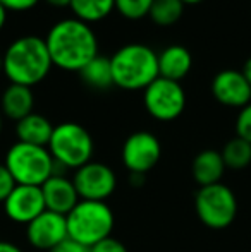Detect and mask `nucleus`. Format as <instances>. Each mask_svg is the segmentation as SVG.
Wrapping results in <instances>:
<instances>
[{"instance_id":"nucleus-1","label":"nucleus","mask_w":251,"mask_h":252,"mask_svg":"<svg viewBox=\"0 0 251 252\" xmlns=\"http://www.w3.org/2000/svg\"><path fill=\"white\" fill-rule=\"evenodd\" d=\"M52 63L67 72H79L98 55V38L93 28L76 17L52 24L45 36Z\"/></svg>"},{"instance_id":"nucleus-2","label":"nucleus","mask_w":251,"mask_h":252,"mask_svg":"<svg viewBox=\"0 0 251 252\" xmlns=\"http://www.w3.org/2000/svg\"><path fill=\"white\" fill-rule=\"evenodd\" d=\"M54 67L45 38L36 34L19 36L3 52V74L10 84L33 88L48 76Z\"/></svg>"},{"instance_id":"nucleus-3","label":"nucleus","mask_w":251,"mask_h":252,"mask_svg":"<svg viewBox=\"0 0 251 252\" xmlns=\"http://www.w3.org/2000/svg\"><path fill=\"white\" fill-rule=\"evenodd\" d=\"M114 86L138 91L150 86L158 77V55L143 43H127L110 57Z\"/></svg>"},{"instance_id":"nucleus-4","label":"nucleus","mask_w":251,"mask_h":252,"mask_svg":"<svg viewBox=\"0 0 251 252\" xmlns=\"http://www.w3.org/2000/svg\"><path fill=\"white\" fill-rule=\"evenodd\" d=\"M69 239L93 247L108 239L114 230V213L104 201H79L66 216Z\"/></svg>"},{"instance_id":"nucleus-5","label":"nucleus","mask_w":251,"mask_h":252,"mask_svg":"<svg viewBox=\"0 0 251 252\" xmlns=\"http://www.w3.org/2000/svg\"><path fill=\"white\" fill-rule=\"evenodd\" d=\"M3 165L16 184L41 187L52 177L54 158L47 148L17 141L9 148Z\"/></svg>"},{"instance_id":"nucleus-6","label":"nucleus","mask_w":251,"mask_h":252,"mask_svg":"<svg viewBox=\"0 0 251 252\" xmlns=\"http://www.w3.org/2000/svg\"><path fill=\"white\" fill-rule=\"evenodd\" d=\"M47 150L55 161L66 168H81L91 161L95 151L93 137L83 126L76 122H62L54 127Z\"/></svg>"},{"instance_id":"nucleus-7","label":"nucleus","mask_w":251,"mask_h":252,"mask_svg":"<svg viewBox=\"0 0 251 252\" xmlns=\"http://www.w3.org/2000/svg\"><path fill=\"white\" fill-rule=\"evenodd\" d=\"M194 211L205 226L224 230L238 216V199L231 187L222 182L200 187L194 196Z\"/></svg>"},{"instance_id":"nucleus-8","label":"nucleus","mask_w":251,"mask_h":252,"mask_svg":"<svg viewBox=\"0 0 251 252\" xmlns=\"http://www.w3.org/2000/svg\"><path fill=\"white\" fill-rule=\"evenodd\" d=\"M143 105L150 117L160 122H171L181 117L186 108L184 88L178 81L158 76L143 90Z\"/></svg>"},{"instance_id":"nucleus-9","label":"nucleus","mask_w":251,"mask_h":252,"mask_svg":"<svg viewBox=\"0 0 251 252\" xmlns=\"http://www.w3.org/2000/svg\"><path fill=\"white\" fill-rule=\"evenodd\" d=\"M72 184L81 201H107L117 187L115 172L100 161H90L74 172Z\"/></svg>"},{"instance_id":"nucleus-10","label":"nucleus","mask_w":251,"mask_h":252,"mask_svg":"<svg viewBox=\"0 0 251 252\" xmlns=\"http://www.w3.org/2000/svg\"><path fill=\"white\" fill-rule=\"evenodd\" d=\"M121 156L129 173L144 175L160 159L162 144L155 134L148 132V130H138L124 141Z\"/></svg>"},{"instance_id":"nucleus-11","label":"nucleus","mask_w":251,"mask_h":252,"mask_svg":"<svg viewBox=\"0 0 251 252\" xmlns=\"http://www.w3.org/2000/svg\"><path fill=\"white\" fill-rule=\"evenodd\" d=\"M26 237L35 249L50 252L61 242L69 239L66 216L45 209L26 225Z\"/></svg>"},{"instance_id":"nucleus-12","label":"nucleus","mask_w":251,"mask_h":252,"mask_svg":"<svg viewBox=\"0 0 251 252\" xmlns=\"http://www.w3.org/2000/svg\"><path fill=\"white\" fill-rule=\"evenodd\" d=\"M3 209H5V215L9 216V220L28 225L47 209L41 187L16 184L9 197L3 201Z\"/></svg>"},{"instance_id":"nucleus-13","label":"nucleus","mask_w":251,"mask_h":252,"mask_svg":"<svg viewBox=\"0 0 251 252\" xmlns=\"http://www.w3.org/2000/svg\"><path fill=\"white\" fill-rule=\"evenodd\" d=\"M212 94L220 105L231 108H243L251 103V86L241 70L236 69H224L215 74Z\"/></svg>"},{"instance_id":"nucleus-14","label":"nucleus","mask_w":251,"mask_h":252,"mask_svg":"<svg viewBox=\"0 0 251 252\" xmlns=\"http://www.w3.org/2000/svg\"><path fill=\"white\" fill-rule=\"evenodd\" d=\"M41 192H43L45 208L48 211L59 213V215L64 216L69 215L71 209L81 201L76 192V187H74L72 180L67 179V175L64 177L52 175L41 186Z\"/></svg>"},{"instance_id":"nucleus-15","label":"nucleus","mask_w":251,"mask_h":252,"mask_svg":"<svg viewBox=\"0 0 251 252\" xmlns=\"http://www.w3.org/2000/svg\"><path fill=\"white\" fill-rule=\"evenodd\" d=\"M158 55V76L165 79L178 81L184 79L193 67V55L182 45H169Z\"/></svg>"},{"instance_id":"nucleus-16","label":"nucleus","mask_w":251,"mask_h":252,"mask_svg":"<svg viewBox=\"0 0 251 252\" xmlns=\"http://www.w3.org/2000/svg\"><path fill=\"white\" fill-rule=\"evenodd\" d=\"M35 94L31 88L21 84H9L0 98V112L3 117L19 122L21 119L33 113Z\"/></svg>"},{"instance_id":"nucleus-17","label":"nucleus","mask_w":251,"mask_h":252,"mask_svg":"<svg viewBox=\"0 0 251 252\" xmlns=\"http://www.w3.org/2000/svg\"><path fill=\"white\" fill-rule=\"evenodd\" d=\"M191 173H193L194 182L200 187L220 184L222 177L225 173V163L222 159L220 151H215V150L200 151L193 159Z\"/></svg>"},{"instance_id":"nucleus-18","label":"nucleus","mask_w":251,"mask_h":252,"mask_svg":"<svg viewBox=\"0 0 251 252\" xmlns=\"http://www.w3.org/2000/svg\"><path fill=\"white\" fill-rule=\"evenodd\" d=\"M54 132V126L47 117L40 113H30L28 117L16 122V136L19 143L33 144V146H48V141Z\"/></svg>"},{"instance_id":"nucleus-19","label":"nucleus","mask_w":251,"mask_h":252,"mask_svg":"<svg viewBox=\"0 0 251 252\" xmlns=\"http://www.w3.org/2000/svg\"><path fill=\"white\" fill-rule=\"evenodd\" d=\"M77 74H79L81 81L93 90H108L110 86H114L110 59L100 55V53L95 59H91Z\"/></svg>"},{"instance_id":"nucleus-20","label":"nucleus","mask_w":251,"mask_h":252,"mask_svg":"<svg viewBox=\"0 0 251 252\" xmlns=\"http://www.w3.org/2000/svg\"><path fill=\"white\" fill-rule=\"evenodd\" d=\"M74 17L86 24L104 21L115 10V0H71Z\"/></svg>"},{"instance_id":"nucleus-21","label":"nucleus","mask_w":251,"mask_h":252,"mask_svg":"<svg viewBox=\"0 0 251 252\" xmlns=\"http://www.w3.org/2000/svg\"><path fill=\"white\" fill-rule=\"evenodd\" d=\"M184 5L182 0H153L148 17L160 28L174 26L184 14Z\"/></svg>"},{"instance_id":"nucleus-22","label":"nucleus","mask_w":251,"mask_h":252,"mask_svg":"<svg viewBox=\"0 0 251 252\" xmlns=\"http://www.w3.org/2000/svg\"><path fill=\"white\" fill-rule=\"evenodd\" d=\"M225 168L231 170H245L251 163V144L241 137H232L225 143L220 151Z\"/></svg>"},{"instance_id":"nucleus-23","label":"nucleus","mask_w":251,"mask_h":252,"mask_svg":"<svg viewBox=\"0 0 251 252\" xmlns=\"http://www.w3.org/2000/svg\"><path fill=\"white\" fill-rule=\"evenodd\" d=\"M153 0H115V10L129 21H138L148 16Z\"/></svg>"},{"instance_id":"nucleus-24","label":"nucleus","mask_w":251,"mask_h":252,"mask_svg":"<svg viewBox=\"0 0 251 252\" xmlns=\"http://www.w3.org/2000/svg\"><path fill=\"white\" fill-rule=\"evenodd\" d=\"M236 132H238V137L251 144V103L239 110L238 119H236Z\"/></svg>"},{"instance_id":"nucleus-25","label":"nucleus","mask_w":251,"mask_h":252,"mask_svg":"<svg viewBox=\"0 0 251 252\" xmlns=\"http://www.w3.org/2000/svg\"><path fill=\"white\" fill-rule=\"evenodd\" d=\"M14 187H16V180L12 179L7 166L0 163V202H3L9 197V194L12 192Z\"/></svg>"},{"instance_id":"nucleus-26","label":"nucleus","mask_w":251,"mask_h":252,"mask_svg":"<svg viewBox=\"0 0 251 252\" xmlns=\"http://www.w3.org/2000/svg\"><path fill=\"white\" fill-rule=\"evenodd\" d=\"M91 252H129L127 247L121 240L114 239V237H108V239L98 242L97 246L91 247Z\"/></svg>"},{"instance_id":"nucleus-27","label":"nucleus","mask_w":251,"mask_h":252,"mask_svg":"<svg viewBox=\"0 0 251 252\" xmlns=\"http://www.w3.org/2000/svg\"><path fill=\"white\" fill-rule=\"evenodd\" d=\"M38 2L40 0H0V3L5 7L7 12L9 10H12V12H24V10H30L33 7H36Z\"/></svg>"},{"instance_id":"nucleus-28","label":"nucleus","mask_w":251,"mask_h":252,"mask_svg":"<svg viewBox=\"0 0 251 252\" xmlns=\"http://www.w3.org/2000/svg\"><path fill=\"white\" fill-rule=\"evenodd\" d=\"M50 252H91V249L72 239H66L64 242L59 244L57 247H54Z\"/></svg>"},{"instance_id":"nucleus-29","label":"nucleus","mask_w":251,"mask_h":252,"mask_svg":"<svg viewBox=\"0 0 251 252\" xmlns=\"http://www.w3.org/2000/svg\"><path fill=\"white\" fill-rule=\"evenodd\" d=\"M0 252H23L19 246L12 242H7V240H0Z\"/></svg>"},{"instance_id":"nucleus-30","label":"nucleus","mask_w":251,"mask_h":252,"mask_svg":"<svg viewBox=\"0 0 251 252\" xmlns=\"http://www.w3.org/2000/svg\"><path fill=\"white\" fill-rule=\"evenodd\" d=\"M241 72H243V76H245V79L248 81V84L251 86V57H250V59H246Z\"/></svg>"},{"instance_id":"nucleus-31","label":"nucleus","mask_w":251,"mask_h":252,"mask_svg":"<svg viewBox=\"0 0 251 252\" xmlns=\"http://www.w3.org/2000/svg\"><path fill=\"white\" fill-rule=\"evenodd\" d=\"M47 3H50L52 7H69L71 0H45Z\"/></svg>"},{"instance_id":"nucleus-32","label":"nucleus","mask_w":251,"mask_h":252,"mask_svg":"<svg viewBox=\"0 0 251 252\" xmlns=\"http://www.w3.org/2000/svg\"><path fill=\"white\" fill-rule=\"evenodd\" d=\"M7 23V9L0 3V31L3 30V26H5Z\"/></svg>"},{"instance_id":"nucleus-33","label":"nucleus","mask_w":251,"mask_h":252,"mask_svg":"<svg viewBox=\"0 0 251 252\" xmlns=\"http://www.w3.org/2000/svg\"><path fill=\"white\" fill-rule=\"evenodd\" d=\"M182 2H184L186 5H194V3H201L203 0H182Z\"/></svg>"},{"instance_id":"nucleus-34","label":"nucleus","mask_w":251,"mask_h":252,"mask_svg":"<svg viewBox=\"0 0 251 252\" xmlns=\"http://www.w3.org/2000/svg\"><path fill=\"white\" fill-rule=\"evenodd\" d=\"M2 112H0V134H2V129H3V120H2Z\"/></svg>"},{"instance_id":"nucleus-35","label":"nucleus","mask_w":251,"mask_h":252,"mask_svg":"<svg viewBox=\"0 0 251 252\" xmlns=\"http://www.w3.org/2000/svg\"><path fill=\"white\" fill-rule=\"evenodd\" d=\"M3 67V53H0V70H2Z\"/></svg>"}]
</instances>
